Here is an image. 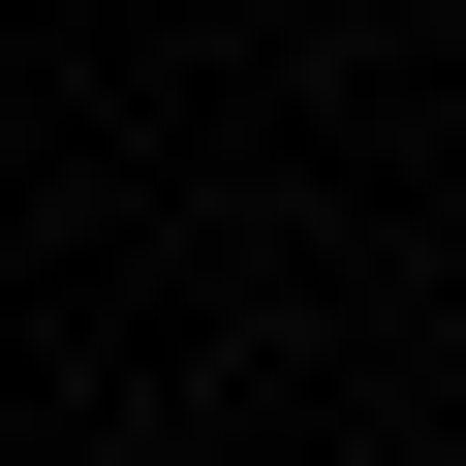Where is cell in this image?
<instances>
[]
</instances>
